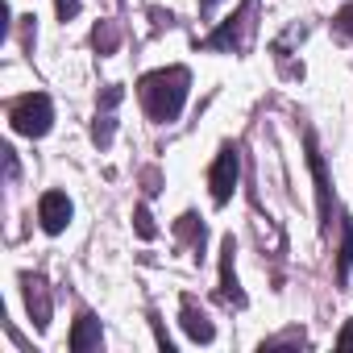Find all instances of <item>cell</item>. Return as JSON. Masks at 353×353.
<instances>
[{"label": "cell", "instance_id": "obj_1", "mask_svg": "<svg viewBox=\"0 0 353 353\" xmlns=\"http://www.w3.org/2000/svg\"><path fill=\"white\" fill-rule=\"evenodd\" d=\"M188 88H192L188 67H162V71H150L137 83V96H141V104L154 121H174L188 104Z\"/></svg>", "mask_w": 353, "mask_h": 353}, {"label": "cell", "instance_id": "obj_2", "mask_svg": "<svg viewBox=\"0 0 353 353\" xmlns=\"http://www.w3.org/2000/svg\"><path fill=\"white\" fill-rule=\"evenodd\" d=\"M254 30H258V0H245L241 13L229 17V21L204 42V46H208V50H233V54H245L250 42H254Z\"/></svg>", "mask_w": 353, "mask_h": 353}, {"label": "cell", "instance_id": "obj_3", "mask_svg": "<svg viewBox=\"0 0 353 353\" xmlns=\"http://www.w3.org/2000/svg\"><path fill=\"white\" fill-rule=\"evenodd\" d=\"M9 121H13V129L26 133V137H42V133H50V121H54L50 96H42V92L21 96V100L9 108Z\"/></svg>", "mask_w": 353, "mask_h": 353}, {"label": "cell", "instance_id": "obj_4", "mask_svg": "<svg viewBox=\"0 0 353 353\" xmlns=\"http://www.w3.org/2000/svg\"><path fill=\"white\" fill-rule=\"evenodd\" d=\"M208 188H212V200L216 204H229L233 200V188H237V150L225 145L212 162V174H208Z\"/></svg>", "mask_w": 353, "mask_h": 353}, {"label": "cell", "instance_id": "obj_5", "mask_svg": "<svg viewBox=\"0 0 353 353\" xmlns=\"http://www.w3.org/2000/svg\"><path fill=\"white\" fill-rule=\"evenodd\" d=\"M38 216H42V229L46 233H63L71 225V200L63 192H46L38 200Z\"/></svg>", "mask_w": 353, "mask_h": 353}, {"label": "cell", "instance_id": "obj_6", "mask_svg": "<svg viewBox=\"0 0 353 353\" xmlns=\"http://www.w3.org/2000/svg\"><path fill=\"white\" fill-rule=\"evenodd\" d=\"M307 166H312V174H316V196H320V225L328 229V221H332V188H328V170H324V158H320V150H316V141L307 137Z\"/></svg>", "mask_w": 353, "mask_h": 353}, {"label": "cell", "instance_id": "obj_7", "mask_svg": "<svg viewBox=\"0 0 353 353\" xmlns=\"http://www.w3.org/2000/svg\"><path fill=\"white\" fill-rule=\"evenodd\" d=\"M26 307L34 316V328H46L50 324V287H46V279L26 274Z\"/></svg>", "mask_w": 353, "mask_h": 353}, {"label": "cell", "instance_id": "obj_8", "mask_svg": "<svg viewBox=\"0 0 353 353\" xmlns=\"http://www.w3.org/2000/svg\"><path fill=\"white\" fill-rule=\"evenodd\" d=\"M233 237H225V250H221V295H225V303H237V307H245V295L237 291V274H233Z\"/></svg>", "mask_w": 353, "mask_h": 353}, {"label": "cell", "instance_id": "obj_9", "mask_svg": "<svg viewBox=\"0 0 353 353\" xmlns=\"http://www.w3.org/2000/svg\"><path fill=\"white\" fill-rule=\"evenodd\" d=\"M183 328H188V336H192V341H204V345L216 336L212 320H208V316L196 307V299H183Z\"/></svg>", "mask_w": 353, "mask_h": 353}, {"label": "cell", "instance_id": "obj_10", "mask_svg": "<svg viewBox=\"0 0 353 353\" xmlns=\"http://www.w3.org/2000/svg\"><path fill=\"white\" fill-rule=\"evenodd\" d=\"M71 349L75 353H88V349H100V320L92 312H83L75 320V332H71Z\"/></svg>", "mask_w": 353, "mask_h": 353}, {"label": "cell", "instance_id": "obj_11", "mask_svg": "<svg viewBox=\"0 0 353 353\" xmlns=\"http://www.w3.org/2000/svg\"><path fill=\"white\" fill-rule=\"evenodd\" d=\"M92 42H96V50H100V54H112V50H117V42H121V34H117V26H112V21H100V26H96V34H92Z\"/></svg>", "mask_w": 353, "mask_h": 353}, {"label": "cell", "instance_id": "obj_12", "mask_svg": "<svg viewBox=\"0 0 353 353\" xmlns=\"http://www.w3.org/2000/svg\"><path fill=\"white\" fill-rule=\"evenodd\" d=\"M349 266H353V229H349V221L341 225V279L349 274Z\"/></svg>", "mask_w": 353, "mask_h": 353}, {"label": "cell", "instance_id": "obj_13", "mask_svg": "<svg viewBox=\"0 0 353 353\" xmlns=\"http://www.w3.org/2000/svg\"><path fill=\"white\" fill-rule=\"evenodd\" d=\"M96 141H100V145H108V141H112V117H108V112L96 121Z\"/></svg>", "mask_w": 353, "mask_h": 353}, {"label": "cell", "instance_id": "obj_14", "mask_svg": "<svg viewBox=\"0 0 353 353\" xmlns=\"http://www.w3.org/2000/svg\"><path fill=\"white\" fill-rule=\"evenodd\" d=\"M54 9H59V17H63V21H71V17L79 13V0H54Z\"/></svg>", "mask_w": 353, "mask_h": 353}, {"label": "cell", "instance_id": "obj_15", "mask_svg": "<svg viewBox=\"0 0 353 353\" xmlns=\"http://www.w3.org/2000/svg\"><path fill=\"white\" fill-rule=\"evenodd\" d=\"M137 233L141 237H154V225H150V212L145 208H137Z\"/></svg>", "mask_w": 353, "mask_h": 353}, {"label": "cell", "instance_id": "obj_16", "mask_svg": "<svg viewBox=\"0 0 353 353\" xmlns=\"http://www.w3.org/2000/svg\"><path fill=\"white\" fill-rule=\"evenodd\" d=\"M336 30H341L345 38H353V9H345V13L336 17Z\"/></svg>", "mask_w": 353, "mask_h": 353}, {"label": "cell", "instance_id": "obj_17", "mask_svg": "<svg viewBox=\"0 0 353 353\" xmlns=\"http://www.w3.org/2000/svg\"><path fill=\"white\" fill-rule=\"evenodd\" d=\"M336 345H341V349H353V320H349V324L341 328V336H336Z\"/></svg>", "mask_w": 353, "mask_h": 353}, {"label": "cell", "instance_id": "obj_18", "mask_svg": "<svg viewBox=\"0 0 353 353\" xmlns=\"http://www.w3.org/2000/svg\"><path fill=\"white\" fill-rule=\"evenodd\" d=\"M5 162H9V179H17V154L13 150H5Z\"/></svg>", "mask_w": 353, "mask_h": 353}, {"label": "cell", "instance_id": "obj_19", "mask_svg": "<svg viewBox=\"0 0 353 353\" xmlns=\"http://www.w3.org/2000/svg\"><path fill=\"white\" fill-rule=\"evenodd\" d=\"M216 9V0H200V13H212Z\"/></svg>", "mask_w": 353, "mask_h": 353}]
</instances>
